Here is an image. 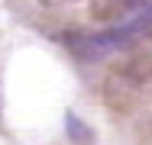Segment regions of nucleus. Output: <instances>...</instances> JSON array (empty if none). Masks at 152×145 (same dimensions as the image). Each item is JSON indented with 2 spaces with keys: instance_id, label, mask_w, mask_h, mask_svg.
<instances>
[{
  "instance_id": "nucleus-3",
  "label": "nucleus",
  "mask_w": 152,
  "mask_h": 145,
  "mask_svg": "<svg viewBox=\"0 0 152 145\" xmlns=\"http://www.w3.org/2000/svg\"><path fill=\"white\" fill-rule=\"evenodd\" d=\"M139 3H146V0H91V13L97 20H113V16H126Z\"/></svg>"
},
{
  "instance_id": "nucleus-4",
  "label": "nucleus",
  "mask_w": 152,
  "mask_h": 145,
  "mask_svg": "<svg viewBox=\"0 0 152 145\" xmlns=\"http://www.w3.org/2000/svg\"><path fill=\"white\" fill-rule=\"evenodd\" d=\"M65 129L71 132V139H75L78 145H91V129H88V126H84V123H81L75 113H68V119H65Z\"/></svg>"
},
{
  "instance_id": "nucleus-5",
  "label": "nucleus",
  "mask_w": 152,
  "mask_h": 145,
  "mask_svg": "<svg viewBox=\"0 0 152 145\" xmlns=\"http://www.w3.org/2000/svg\"><path fill=\"white\" fill-rule=\"evenodd\" d=\"M49 3H75V0H49Z\"/></svg>"
},
{
  "instance_id": "nucleus-2",
  "label": "nucleus",
  "mask_w": 152,
  "mask_h": 145,
  "mask_svg": "<svg viewBox=\"0 0 152 145\" xmlns=\"http://www.w3.org/2000/svg\"><path fill=\"white\" fill-rule=\"evenodd\" d=\"M117 68H120L123 74H129L133 81H139V84H146L152 78V29L142 32L136 42L126 45V58H123Z\"/></svg>"
},
{
  "instance_id": "nucleus-6",
  "label": "nucleus",
  "mask_w": 152,
  "mask_h": 145,
  "mask_svg": "<svg viewBox=\"0 0 152 145\" xmlns=\"http://www.w3.org/2000/svg\"><path fill=\"white\" fill-rule=\"evenodd\" d=\"M146 3H152V0H146Z\"/></svg>"
},
{
  "instance_id": "nucleus-1",
  "label": "nucleus",
  "mask_w": 152,
  "mask_h": 145,
  "mask_svg": "<svg viewBox=\"0 0 152 145\" xmlns=\"http://www.w3.org/2000/svg\"><path fill=\"white\" fill-rule=\"evenodd\" d=\"M139 87H142L139 81H133L120 68H113L107 74V81H104V100H107V107L113 113H129L133 103L139 100Z\"/></svg>"
}]
</instances>
